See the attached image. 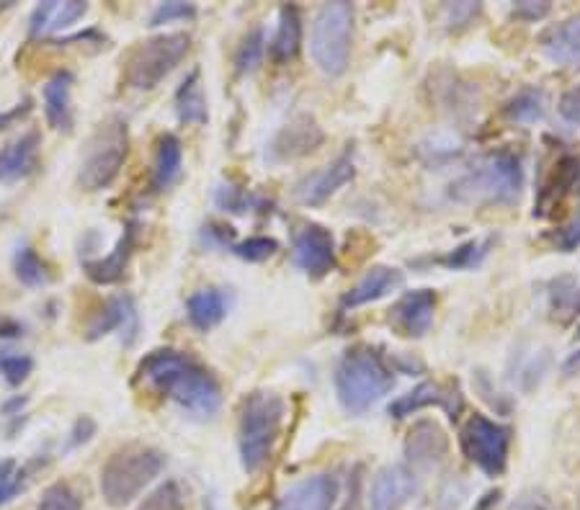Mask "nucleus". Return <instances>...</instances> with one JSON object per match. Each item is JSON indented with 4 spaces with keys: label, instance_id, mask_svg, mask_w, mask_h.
I'll return each instance as SVG.
<instances>
[{
    "label": "nucleus",
    "instance_id": "17",
    "mask_svg": "<svg viewBox=\"0 0 580 510\" xmlns=\"http://www.w3.org/2000/svg\"><path fill=\"white\" fill-rule=\"evenodd\" d=\"M403 284L405 274L400 269H395V265H374L346 291L344 299H341V307L344 310H356V307L380 302V299L400 289Z\"/></svg>",
    "mask_w": 580,
    "mask_h": 510
},
{
    "label": "nucleus",
    "instance_id": "26",
    "mask_svg": "<svg viewBox=\"0 0 580 510\" xmlns=\"http://www.w3.org/2000/svg\"><path fill=\"white\" fill-rule=\"evenodd\" d=\"M184 167V148L176 135H163L158 139L156 163H152V188L156 191H168L181 178Z\"/></svg>",
    "mask_w": 580,
    "mask_h": 510
},
{
    "label": "nucleus",
    "instance_id": "5",
    "mask_svg": "<svg viewBox=\"0 0 580 510\" xmlns=\"http://www.w3.org/2000/svg\"><path fill=\"white\" fill-rule=\"evenodd\" d=\"M523 167L511 152L488 156L478 167H472L452 186V194L465 204H514L521 197Z\"/></svg>",
    "mask_w": 580,
    "mask_h": 510
},
{
    "label": "nucleus",
    "instance_id": "36",
    "mask_svg": "<svg viewBox=\"0 0 580 510\" xmlns=\"http://www.w3.org/2000/svg\"><path fill=\"white\" fill-rule=\"evenodd\" d=\"M230 250H233L237 258H243V261H248V263H263L276 253L279 242L274 240V237L256 235V237H248V240H243V242H235V246Z\"/></svg>",
    "mask_w": 580,
    "mask_h": 510
},
{
    "label": "nucleus",
    "instance_id": "18",
    "mask_svg": "<svg viewBox=\"0 0 580 510\" xmlns=\"http://www.w3.org/2000/svg\"><path fill=\"white\" fill-rule=\"evenodd\" d=\"M449 453V438L436 421H418L405 438V457L414 467H436Z\"/></svg>",
    "mask_w": 580,
    "mask_h": 510
},
{
    "label": "nucleus",
    "instance_id": "35",
    "mask_svg": "<svg viewBox=\"0 0 580 510\" xmlns=\"http://www.w3.org/2000/svg\"><path fill=\"white\" fill-rule=\"evenodd\" d=\"M137 510H186L184 508V495H181V487L176 482H163L152 490L148 498L139 502Z\"/></svg>",
    "mask_w": 580,
    "mask_h": 510
},
{
    "label": "nucleus",
    "instance_id": "39",
    "mask_svg": "<svg viewBox=\"0 0 580 510\" xmlns=\"http://www.w3.org/2000/svg\"><path fill=\"white\" fill-rule=\"evenodd\" d=\"M557 111H560L565 122L572 124V127H580V83L565 90L560 103H557Z\"/></svg>",
    "mask_w": 580,
    "mask_h": 510
},
{
    "label": "nucleus",
    "instance_id": "16",
    "mask_svg": "<svg viewBox=\"0 0 580 510\" xmlns=\"http://www.w3.org/2000/svg\"><path fill=\"white\" fill-rule=\"evenodd\" d=\"M323 129L312 116H297L292 119L286 127L276 132L274 142H271V158L274 160H297L316 152L323 145Z\"/></svg>",
    "mask_w": 580,
    "mask_h": 510
},
{
    "label": "nucleus",
    "instance_id": "41",
    "mask_svg": "<svg viewBox=\"0 0 580 510\" xmlns=\"http://www.w3.org/2000/svg\"><path fill=\"white\" fill-rule=\"evenodd\" d=\"M217 201H220V207L225 209V212H246L250 197L246 191H237V188H220Z\"/></svg>",
    "mask_w": 580,
    "mask_h": 510
},
{
    "label": "nucleus",
    "instance_id": "34",
    "mask_svg": "<svg viewBox=\"0 0 580 510\" xmlns=\"http://www.w3.org/2000/svg\"><path fill=\"white\" fill-rule=\"evenodd\" d=\"M83 500L81 495L67 485V482H54L41 495L37 510H81Z\"/></svg>",
    "mask_w": 580,
    "mask_h": 510
},
{
    "label": "nucleus",
    "instance_id": "14",
    "mask_svg": "<svg viewBox=\"0 0 580 510\" xmlns=\"http://www.w3.org/2000/svg\"><path fill=\"white\" fill-rule=\"evenodd\" d=\"M341 498V485L333 474H310V477L295 482L274 510H333Z\"/></svg>",
    "mask_w": 580,
    "mask_h": 510
},
{
    "label": "nucleus",
    "instance_id": "25",
    "mask_svg": "<svg viewBox=\"0 0 580 510\" xmlns=\"http://www.w3.org/2000/svg\"><path fill=\"white\" fill-rule=\"evenodd\" d=\"M132 248H135V225L124 229V235L119 237L114 250L107 258H96V261H86V274L90 282L96 284H114L124 276L127 269Z\"/></svg>",
    "mask_w": 580,
    "mask_h": 510
},
{
    "label": "nucleus",
    "instance_id": "42",
    "mask_svg": "<svg viewBox=\"0 0 580 510\" xmlns=\"http://www.w3.org/2000/svg\"><path fill=\"white\" fill-rule=\"evenodd\" d=\"M550 11V3H534V0H523V3L514 5V16L521 21H542Z\"/></svg>",
    "mask_w": 580,
    "mask_h": 510
},
{
    "label": "nucleus",
    "instance_id": "45",
    "mask_svg": "<svg viewBox=\"0 0 580 510\" xmlns=\"http://www.w3.org/2000/svg\"><path fill=\"white\" fill-rule=\"evenodd\" d=\"M18 472V467H16V461L13 459H5V461H0V485H5V482H9L13 474Z\"/></svg>",
    "mask_w": 580,
    "mask_h": 510
},
{
    "label": "nucleus",
    "instance_id": "22",
    "mask_svg": "<svg viewBox=\"0 0 580 510\" xmlns=\"http://www.w3.org/2000/svg\"><path fill=\"white\" fill-rule=\"evenodd\" d=\"M230 310V299L222 289L217 286H207V289L194 291L192 297L186 299V314L188 323H192L197 331H212L227 318Z\"/></svg>",
    "mask_w": 580,
    "mask_h": 510
},
{
    "label": "nucleus",
    "instance_id": "27",
    "mask_svg": "<svg viewBox=\"0 0 580 510\" xmlns=\"http://www.w3.org/2000/svg\"><path fill=\"white\" fill-rule=\"evenodd\" d=\"M299 45H303V18H299V11L295 5H284V9L279 11L276 34L274 39H271V58H274L279 65H284V62L297 58Z\"/></svg>",
    "mask_w": 580,
    "mask_h": 510
},
{
    "label": "nucleus",
    "instance_id": "21",
    "mask_svg": "<svg viewBox=\"0 0 580 510\" xmlns=\"http://www.w3.org/2000/svg\"><path fill=\"white\" fill-rule=\"evenodd\" d=\"M86 13H88V3H81V0H67V3L50 0V3H41L34 9L29 29L34 37L58 34L62 29H70V26L86 16Z\"/></svg>",
    "mask_w": 580,
    "mask_h": 510
},
{
    "label": "nucleus",
    "instance_id": "46",
    "mask_svg": "<svg viewBox=\"0 0 580 510\" xmlns=\"http://www.w3.org/2000/svg\"><path fill=\"white\" fill-rule=\"evenodd\" d=\"M498 500H501V493L495 490V493H488L485 498L480 500V508L478 510H491L493 506H498Z\"/></svg>",
    "mask_w": 580,
    "mask_h": 510
},
{
    "label": "nucleus",
    "instance_id": "24",
    "mask_svg": "<svg viewBox=\"0 0 580 510\" xmlns=\"http://www.w3.org/2000/svg\"><path fill=\"white\" fill-rule=\"evenodd\" d=\"M70 96H73V75L67 70L54 73L45 86V114L50 127L54 129H70L73 127V107H70Z\"/></svg>",
    "mask_w": 580,
    "mask_h": 510
},
{
    "label": "nucleus",
    "instance_id": "38",
    "mask_svg": "<svg viewBox=\"0 0 580 510\" xmlns=\"http://www.w3.org/2000/svg\"><path fill=\"white\" fill-rule=\"evenodd\" d=\"M34 369V361L29 356H9V359L0 361V372H3L5 382L11 384V387H18L21 382H26V376L32 374Z\"/></svg>",
    "mask_w": 580,
    "mask_h": 510
},
{
    "label": "nucleus",
    "instance_id": "29",
    "mask_svg": "<svg viewBox=\"0 0 580 510\" xmlns=\"http://www.w3.org/2000/svg\"><path fill=\"white\" fill-rule=\"evenodd\" d=\"M580 178V160L572 158V156H565L557 160L555 165V173H552V178L547 181V186L542 188V207L544 204H560L565 194L570 191L572 186L578 184Z\"/></svg>",
    "mask_w": 580,
    "mask_h": 510
},
{
    "label": "nucleus",
    "instance_id": "40",
    "mask_svg": "<svg viewBox=\"0 0 580 510\" xmlns=\"http://www.w3.org/2000/svg\"><path fill=\"white\" fill-rule=\"evenodd\" d=\"M478 13H480L478 3H454V5H449V9H446V21L459 29V26L472 24V21L478 18Z\"/></svg>",
    "mask_w": 580,
    "mask_h": 510
},
{
    "label": "nucleus",
    "instance_id": "6",
    "mask_svg": "<svg viewBox=\"0 0 580 510\" xmlns=\"http://www.w3.org/2000/svg\"><path fill=\"white\" fill-rule=\"evenodd\" d=\"M356 11L351 3H328L312 21L310 54L318 70L328 78H341L351 60Z\"/></svg>",
    "mask_w": 580,
    "mask_h": 510
},
{
    "label": "nucleus",
    "instance_id": "47",
    "mask_svg": "<svg viewBox=\"0 0 580 510\" xmlns=\"http://www.w3.org/2000/svg\"><path fill=\"white\" fill-rule=\"evenodd\" d=\"M578 338H580V325H578Z\"/></svg>",
    "mask_w": 580,
    "mask_h": 510
},
{
    "label": "nucleus",
    "instance_id": "44",
    "mask_svg": "<svg viewBox=\"0 0 580 510\" xmlns=\"http://www.w3.org/2000/svg\"><path fill=\"white\" fill-rule=\"evenodd\" d=\"M560 372H563L565 380H572V376H580V348H578V351H572L568 356V359L563 361Z\"/></svg>",
    "mask_w": 580,
    "mask_h": 510
},
{
    "label": "nucleus",
    "instance_id": "8",
    "mask_svg": "<svg viewBox=\"0 0 580 510\" xmlns=\"http://www.w3.org/2000/svg\"><path fill=\"white\" fill-rule=\"evenodd\" d=\"M129 156V129L122 119L101 124L88 139L78 167V186L83 191H101L114 184Z\"/></svg>",
    "mask_w": 580,
    "mask_h": 510
},
{
    "label": "nucleus",
    "instance_id": "13",
    "mask_svg": "<svg viewBox=\"0 0 580 510\" xmlns=\"http://www.w3.org/2000/svg\"><path fill=\"white\" fill-rule=\"evenodd\" d=\"M354 176H356L354 150H346L344 156L335 158L333 163L323 165L320 171L310 173V176L299 181L295 194L305 207H318L331 199L333 194H338L346 184H351Z\"/></svg>",
    "mask_w": 580,
    "mask_h": 510
},
{
    "label": "nucleus",
    "instance_id": "10",
    "mask_svg": "<svg viewBox=\"0 0 580 510\" xmlns=\"http://www.w3.org/2000/svg\"><path fill=\"white\" fill-rule=\"evenodd\" d=\"M297 269L310 278H323L335 269V237L323 225H305L292 242Z\"/></svg>",
    "mask_w": 580,
    "mask_h": 510
},
{
    "label": "nucleus",
    "instance_id": "30",
    "mask_svg": "<svg viewBox=\"0 0 580 510\" xmlns=\"http://www.w3.org/2000/svg\"><path fill=\"white\" fill-rule=\"evenodd\" d=\"M506 114L516 124H536L547 114V99H544L542 90L527 88L508 101Z\"/></svg>",
    "mask_w": 580,
    "mask_h": 510
},
{
    "label": "nucleus",
    "instance_id": "12",
    "mask_svg": "<svg viewBox=\"0 0 580 510\" xmlns=\"http://www.w3.org/2000/svg\"><path fill=\"white\" fill-rule=\"evenodd\" d=\"M439 297L433 289H414L393 304L387 323L403 338H423L431 331L433 314H436Z\"/></svg>",
    "mask_w": 580,
    "mask_h": 510
},
{
    "label": "nucleus",
    "instance_id": "23",
    "mask_svg": "<svg viewBox=\"0 0 580 510\" xmlns=\"http://www.w3.org/2000/svg\"><path fill=\"white\" fill-rule=\"evenodd\" d=\"M114 331H124V335H129V344L135 340L137 331V310L135 302L129 297H114L103 304V310L96 314V320L88 327V338L96 340L101 335H109Z\"/></svg>",
    "mask_w": 580,
    "mask_h": 510
},
{
    "label": "nucleus",
    "instance_id": "37",
    "mask_svg": "<svg viewBox=\"0 0 580 510\" xmlns=\"http://www.w3.org/2000/svg\"><path fill=\"white\" fill-rule=\"evenodd\" d=\"M197 16V5L192 3H160L150 16V26H163V24H173V21H192Z\"/></svg>",
    "mask_w": 580,
    "mask_h": 510
},
{
    "label": "nucleus",
    "instance_id": "31",
    "mask_svg": "<svg viewBox=\"0 0 580 510\" xmlns=\"http://www.w3.org/2000/svg\"><path fill=\"white\" fill-rule=\"evenodd\" d=\"M13 271H16V278L26 286H41L50 282V274H47V265L37 256V250L24 246L16 250L13 256Z\"/></svg>",
    "mask_w": 580,
    "mask_h": 510
},
{
    "label": "nucleus",
    "instance_id": "4",
    "mask_svg": "<svg viewBox=\"0 0 580 510\" xmlns=\"http://www.w3.org/2000/svg\"><path fill=\"white\" fill-rule=\"evenodd\" d=\"M165 467L163 451L152 446H124L114 451L101 470V495L111 508H124L160 477Z\"/></svg>",
    "mask_w": 580,
    "mask_h": 510
},
{
    "label": "nucleus",
    "instance_id": "3",
    "mask_svg": "<svg viewBox=\"0 0 580 510\" xmlns=\"http://www.w3.org/2000/svg\"><path fill=\"white\" fill-rule=\"evenodd\" d=\"M286 402L269 389H256L240 405L237 421V449H240L243 470L248 474L261 472L269 464L274 446L282 436Z\"/></svg>",
    "mask_w": 580,
    "mask_h": 510
},
{
    "label": "nucleus",
    "instance_id": "1",
    "mask_svg": "<svg viewBox=\"0 0 580 510\" xmlns=\"http://www.w3.org/2000/svg\"><path fill=\"white\" fill-rule=\"evenodd\" d=\"M137 380L152 393L168 397L197 421H209L220 412L222 389L205 366H199L192 356L160 348L143 359L137 369Z\"/></svg>",
    "mask_w": 580,
    "mask_h": 510
},
{
    "label": "nucleus",
    "instance_id": "15",
    "mask_svg": "<svg viewBox=\"0 0 580 510\" xmlns=\"http://www.w3.org/2000/svg\"><path fill=\"white\" fill-rule=\"evenodd\" d=\"M416 495V472L408 464H390L377 472L369 490V510H403Z\"/></svg>",
    "mask_w": 580,
    "mask_h": 510
},
{
    "label": "nucleus",
    "instance_id": "9",
    "mask_svg": "<svg viewBox=\"0 0 580 510\" xmlns=\"http://www.w3.org/2000/svg\"><path fill=\"white\" fill-rule=\"evenodd\" d=\"M459 449L485 477H501L511 457V428L474 412L459 431Z\"/></svg>",
    "mask_w": 580,
    "mask_h": 510
},
{
    "label": "nucleus",
    "instance_id": "2",
    "mask_svg": "<svg viewBox=\"0 0 580 510\" xmlns=\"http://www.w3.org/2000/svg\"><path fill=\"white\" fill-rule=\"evenodd\" d=\"M335 395L348 415H365L395 387V372L372 348L356 346L341 356L333 374Z\"/></svg>",
    "mask_w": 580,
    "mask_h": 510
},
{
    "label": "nucleus",
    "instance_id": "7",
    "mask_svg": "<svg viewBox=\"0 0 580 510\" xmlns=\"http://www.w3.org/2000/svg\"><path fill=\"white\" fill-rule=\"evenodd\" d=\"M192 50V37L184 32L158 34L139 41L124 62V80L137 90H152L181 65Z\"/></svg>",
    "mask_w": 580,
    "mask_h": 510
},
{
    "label": "nucleus",
    "instance_id": "33",
    "mask_svg": "<svg viewBox=\"0 0 580 510\" xmlns=\"http://www.w3.org/2000/svg\"><path fill=\"white\" fill-rule=\"evenodd\" d=\"M491 246L493 240H472V242H465V246H459L457 250H452L449 256L444 258H436V263L446 265V269H474V265H480L485 261V256L491 253Z\"/></svg>",
    "mask_w": 580,
    "mask_h": 510
},
{
    "label": "nucleus",
    "instance_id": "20",
    "mask_svg": "<svg viewBox=\"0 0 580 510\" xmlns=\"http://www.w3.org/2000/svg\"><path fill=\"white\" fill-rule=\"evenodd\" d=\"M41 139L37 132H26L11 145L0 150V184H13V181L26 178L34 171L39 160Z\"/></svg>",
    "mask_w": 580,
    "mask_h": 510
},
{
    "label": "nucleus",
    "instance_id": "43",
    "mask_svg": "<svg viewBox=\"0 0 580 510\" xmlns=\"http://www.w3.org/2000/svg\"><path fill=\"white\" fill-rule=\"evenodd\" d=\"M560 248L565 250V253H570V250L580 248V216L560 235Z\"/></svg>",
    "mask_w": 580,
    "mask_h": 510
},
{
    "label": "nucleus",
    "instance_id": "19",
    "mask_svg": "<svg viewBox=\"0 0 580 510\" xmlns=\"http://www.w3.org/2000/svg\"><path fill=\"white\" fill-rule=\"evenodd\" d=\"M540 47L552 65L580 70V16H570L550 26L542 34Z\"/></svg>",
    "mask_w": 580,
    "mask_h": 510
},
{
    "label": "nucleus",
    "instance_id": "48",
    "mask_svg": "<svg viewBox=\"0 0 580 510\" xmlns=\"http://www.w3.org/2000/svg\"><path fill=\"white\" fill-rule=\"evenodd\" d=\"M578 297H580V295H578Z\"/></svg>",
    "mask_w": 580,
    "mask_h": 510
},
{
    "label": "nucleus",
    "instance_id": "32",
    "mask_svg": "<svg viewBox=\"0 0 580 510\" xmlns=\"http://www.w3.org/2000/svg\"><path fill=\"white\" fill-rule=\"evenodd\" d=\"M263 54H266V34H263V29L248 32V37L240 41V47H237V54H235L237 73H240V75L256 73V70L261 67Z\"/></svg>",
    "mask_w": 580,
    "mask_h": 510
},
{
    "label": "nucleus",
    "instance_id": "11",
    "mask_svg": "<svg viewBox=\"0 0 580 510\" xmlns=\"http://www.w3.org/2000/svg\"><path fill=\"white\" fill-rule=\"evenodd\" d=\"M425 408H442L452 421H457L459 412L465 410V397L459 393L457 384L421 382L416 389H410L408 395L397 397V400L390 405V415L400 421V418L416 415V412Z\"/></svg>",
    "mask_w": 580,
    "mask_h": 510
},
{
    "label": "nucleus",
    "instance_id": "28",
    "mask_svg": "<svg viewBox=\"0 0 580 510\" xmlns=\"http://www.w3.org/2000/svg\"><path fill=\"white\" fill-rule=\"evenodd\" d=\"M176 114L181 122L192 124V127H201V124H207L209 111H207V96H205V86H201L199 70L188 73V78L181 83V88L176 90Z\"/></svg>",
    "mask_w": 580,
    "mask_h": 510
}]
</instances>
